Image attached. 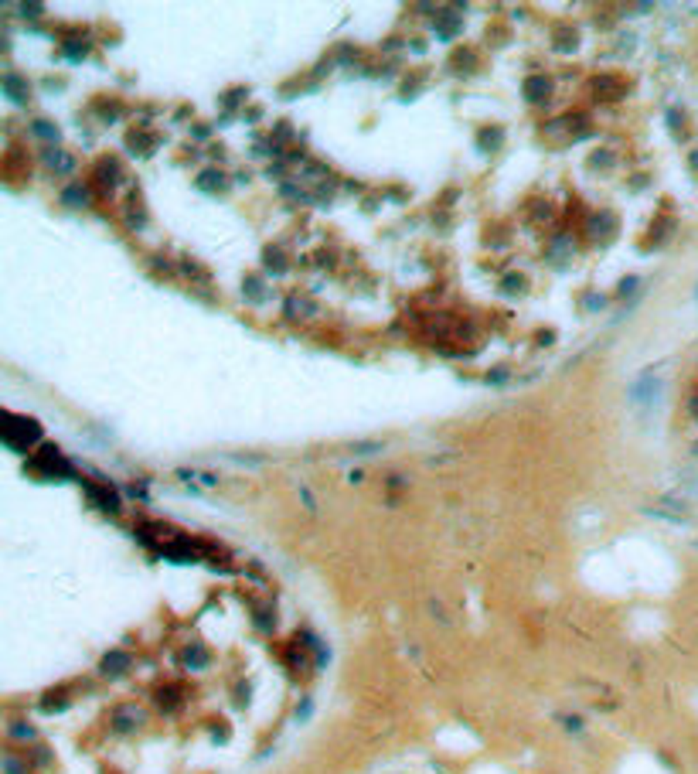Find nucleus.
I'll list each match as a JSON object with an SVG mask.
<instances>
[{
    "mask_svg": "<svg viewBox=\"0 0 698 774\" xmlns=\"http://www.w3.org/2000/svg\"><path fill=\"white\" fill-rule=\"evenodd\" d=\"M351 451H358V454H365V451H381L379 444H354Z\"/></svg>",
    "mask_w": 698,
    "mask_h": 774,
    "instance_id": "nucleus-1",
    "label": "nucleus"
}]
</instances>
